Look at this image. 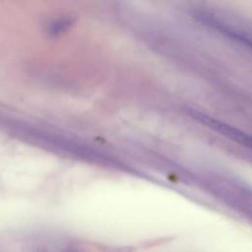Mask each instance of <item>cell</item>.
Masks as SVG:
<instances>
[{
	"label": "cell",
	"instance_id": "6da1fadb",
	"mask_svg": "<svg viewBox=\"0 0 252 252\" xmlns=\"http://www.w3.org/2000/svg\"><path fill=\"white\" fill-rule=\"evenodd\" d=\"M197 118L202 120L204 123H207V124H211L212 127L218 131H220V133L228 136L229 138L231 139H234L235 141H238V142H241V143H248L249 144V139L246 138L242 133L238 132L237 130H234L232 128H228L226 125H222L221 123H219V122H216L214 121L212 118H209L205 115H200V114H197Z\"/></svg>",
	"mask_w": 252,
	"mask_h": 252
}]
</instances>
